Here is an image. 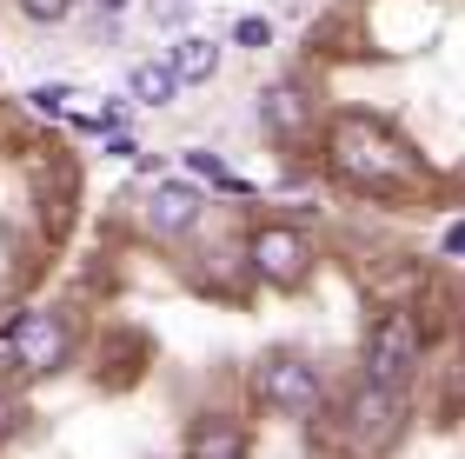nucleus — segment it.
<instances>
[{
	"mask_svg": "<svg viewBox=\"0 0 465 459\" xmlns=\"http://www.w3.org/2000/svg\"><path fill=\"white\" fill-rule=\"evenodd\" d=\"M332 166H340L346 180H366V186H392L412 174V160L399 154V140L386 127H372V120H340V134H332Z\"/></svg>",
	"mask_w": 465,
	"mask_h": 459,
	"instance_id": "f257e3e1",
	"label": "nucleus"
},
{
	"mask_svg": "<svg viewBox=\"0 0 465 459\" xmlns=\"http://www.w3.org/2000/svg\"><path fill=\"white\" fill-rule=\"evenodd\" d=\"M399 426H406V400H399V386H359L352 400V420H346V440L352 453H386L399 440Z\"/></svg>",
	"mask_w": 465,
	"mask_h": 459,
	"instance_id": "f03ea898",
	"label": "nucleus"
},
{
	"mask_svg": "<svg viewBox=\"0 0 465 459\" xmlns=\"http://www.w3.org/2000/svg\"><path fill=\"white\" fill-rule=\"evenodd\" d=\"M412 366H419V326H412V313H386V320L372 326V340H366V380L372 386H399Z\"/></svg>",
	"mask_w": 465,
	"mask_h": 459,
	"instance_id": "7ed1b4c3",
	"label": "nucleus"
},
{
	"mask_svg": "<svg viewBox=\"0 0 465 459\" xmlns=\"http://www.w3.org/2000/svg\"><path fill=\"white\" fill-rule=\"evenodd\" d=\"M67 353H74V333L60 313H20L14 320V360L27 373H60Z\"/></svg>",
	"mask_w": 465,
	"mask_h": 459,
	"instance_id": "20e7f679",
	"label": "nucleus"
},
{
	"mask_svg": "<svg viewBox=\"0 0 465 459\" xmlns=\"http://www.w3.org/2000/svg\"><path fill=\"white\" fill-rule=\"evenodd\" d=\"M260 400L280 413V420H312L320 413V373L312 366H300V360H272L266 373H260Z\"/></svg>",
	"mask_w": 465,
	"mask_h": 459,
	"instance_id": "39448f33",
	"label": "nucleus"
},
{
	"mask_svg": "<svg viewBox=\"0 0 465 459\" xmlns=\"http://www.w3.org/2000/svg\"><path fill=\"white\" fill-rule=\"evenodd\" d=\"M306 240L292 234V226H266V234H252V266L272 280V286H300L306 280Z\"/></svg>",
	"mask_w": 465,
	"mask_h": 459,
	"instance_id": "423d86ee",
	"label": "nucleus"
},
{
	"mask_svg": "<svg viewBox=\"0 0 465 459\" xmlns=\"http://www.w3.org/2000/svg\"><path fill=\"white\" fill-rule=\"evenodd\" d=\"M206 214V200H200V186H186V180H166L146 194V226L153 234H193Z\"/></svg>",
	"mask_w": 465,
	"mask_h": 459,
	"instance_id": "0eeeda50",
	"label": "nucleus"
},
{
	"mask_svg": "<svg viewBox=\"0 0 465 459\" xmlns=\"http://www.w3.org/2000/svg\"><path fill=\"white\" fill-rule=\"evenodd\" d=\"M126 94H134L140 107H166V100L180 94V80H173V67H166V54L134 60V74H126Z\"/></svg>",
	"mask_w": 465,
	"mask_h": 459,
	"instance_id": "6e6552de",
	"label": "nucleus"
},
{
	"mask_svg": "<svg viewBox=\"0 0 465 459\" xmlns=\"http://www.w3.org/2000/svg\"><path fill=\"white\" fill-rule=\"evenodd\" d=\"M166 67H173V80H213L220 74V47L213 40H200V34H186L173 54H166Z\"/></svg>",
	"mask_w": 465,
	"mask_h": 459,
	"instance_id": "1a4fd4ad",
	"label": "nucleus"
},
{
	"mask_svg": "<svg viewBox=\"0 0 465 459\" xmlns=\"http://www.w3.org/2000/svg\"><path fill=\"white\" fill-rule=\"evenodd\" d=\"M186 459H246V440H240V426L206 420V426H193V440H186Z\"/></svg>",
	"mask_w": 465,
	"mask_h": 459,
	"instance_id": "9d476101",
	"label": "nucleus"
},
{
	"mask_svg": "<svg viewBox=\"0 0 465 459\" xmlns=\"http://www.w3.org/2000/svg\"><path fill=\"white\" fill-rule=\"evenodd\" d=\"M260 114H266L272 134H300V127H306V100L292 94V87H272V94L260 100Z\"/></svg>",
	"mask_w": 465,
	"mask_h": 459,
	"instance_id": "9b49d317",
	"label": "nucleus"
},
{
	"mask_svg": "<svg viewBox=\"0 0 465 459\" xmlns=\"http://www.w3.org/2000/svg\"><path fill=\"white\" fill-rule=\"evenodd\" d=\"M67 7H74V0H20V14H27V20H40V27L67 20Z\"/></svg>",
	"mask_w": 465,
	"mask_h": 459,
	"instance_id": "f8f14e48",
	"label": "nucleus"
},
{
	"mask_svg": "<svg viewBox=\"0 0 465 459\" xmlns=\"http://www.w3.org/2000/svg\"><path fill=\"white\" fill-rule=\"evenodd\" d=\"M27 100H34V114H67V100H74V94H67V87H34Z\"/></svg>",
	"mask_w": 465,
	"mask_h": 459,
	"instance_id": "ddd939ff",
	"label": "nucleus"
},
{
	"mask_svg": "<svg viewBox=\"0 0 465 459\" xmlns=\"http://www.w3.org/2000/svg\"><path fill=\"white\" fill-rule=\"evenodd\" d=\"M232 40H240V47H266L272 27H266V20H240V27H232Z\"/></svg>",
	"mask_w": 465,
	"mask_h": 459,
	"instance_id": "4468645a",
	"label": "nucleus"
},
{
	"mask_svg": "<svg viewBox=\"0 0 465 459\" xmlns=\"http://www.w3.org/2000/svg\"><path fill=\"white\" fill-rule=\"evenodd\" d=\"M14 420H20V400H14V386H0V440L14 433Z\"/></svg>",
	"mask_w": 465,
	"mask_h": 459,
	"instance_id": "2eb2a0df",
	"label": "nucleus"
},
{
	"mask_svg": "<svg viewBox=\"0 0 465 459\" xmlns=\"http://www.w3.org/2000/svg\"><path fill=\"white\" fill-rule=\"evenodd\" d=\"M180 7H186V0H153V20H160V27H173Z\"/></svg>",
	"mask_w": 465,
	"mask_h": 459,
	"instance_id": "dca6fc26",
	"label": "nucleus"
},
{
	"mask_svg": "<svg viewBox=\"0 0 465 459\" xmlns=\"http://www.w3.org/2000/svg\"><path fill=\"white\" fill-rule=\"evenodd\" d=\"M446 254H465V226H452V234H446Z\"/></svg>",
	"mask_w": 465,
	"mask_h": 459,
	"instance_id": "f3484780",
	"label": "nucleus"
},
{
	"mask_svg": "<svg viewBox=\"0 0 465 459\" xmlns=\"http://www.w3.org/2000/svg\"><path fill=\"white\" fill-rule=\"evenodd\" d=\"M100 7H107V14H120V7H126V0H100Z\"/></svg>",
	"mask_w": 465,
	"mask_h": 459,
	"instance_id": "a211bd4d",
	"label": "nucleus"
}]
</instances>
